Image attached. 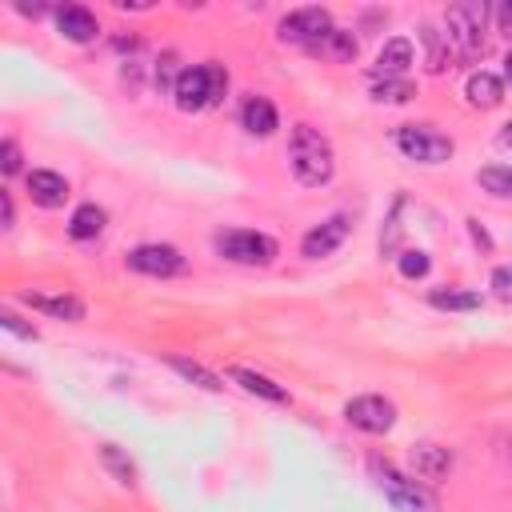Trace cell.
Here are the masks:
<instances>
[{
    "mask_svg": "<svg viewBox=\"0 0 512 512\" xmlns=\"http://www.w3.org/2000/svg\"><path fill=\"white\" fill-rule=\"evenodd\" d=\"M288 164H292V176L304 188H320L336 172V152H332V144H328V136L320 128L296 124L288 132Z\"/></svg>",
    "mask_w": 512,
    "mask_h": 512,
    "instance_id": "1",
    "label": "cell"
},
{
    "mask_svg": "<svg viewBox=\"0 0 512 512\" xmlns=\"http://www.w3.org/2000/svg\"><path fill=\"white\" fill-rule=\"evenodd\" d=\"M228 92V68L208 60V64H192L180 72L172 96H176V108L180 112H204V108H216Z\"/></svg>",
    "mask_w": 512,
    "mask_h": 512,
    "instance_id": "2",
    "label": "cell"
},
{
    "mask_svg": "<svg viewBox=\"0 0 512 512\" xmlns=\"http://www.w3.org/2000/svg\"><path fill=\"white\" fill-rule=\"evenodd\" d=\"M488 4L480 0H464V4H452L444 12V28H448V44L456 48L460 60H476L484 56L488 40H484V20H488Z\"/></svg>",
    "mask_w": 512,
    "mask_h": 512,
    "instance_id": "3",
    "label": "cell"
},
{
    "mask_svg": "<svg viewBox=\"0 0 512 512\" xmlns=\"http://www.w3.org/2000/svg\"><path fill=\"white\" fill-rule=\"evenodd\" d=\"M212 248L216 256L232 260V264H272L276 260V240L264 236V232H252V228H228V232H216L212 236Z\"/></svg>",
    "mask_w": 512,
    "mask_h": 512,
    "instance_id": "4",
    "label": "cell"
},
{
    "mask_svg": "<svg viewBox=\"0 0 512 512\" xmlns=\"http://www.w3.org/2000/svg\"><path fill=\"white\" fill-rule=\"evenodd\" d=\"M392 140H396V148H400L408 160H416V164H444V160L456 152V144H452L444 132H436L432 124H400Z\"/></svg>",
    "mask_w": 512,
    "mask_h": 512,
    "instance_id": "5",
    "label": "cell"
},
{
    "mask_svg": "<svg viewBox=\"0 0 512 512\" xmlns=\"http://www.w3.org/2000/svg\"><path fill=\"white\" fill-rule=\"evenodd\" d=\"M336 24H332V16H328V8H292L288 16H280V24H276V36L284 40V44H296V48H304V52H312L328 32H332Z\"/></svg>",
    "mask_w": 512,
    "mask_h": 512,
    "instance_id": "6",
    "label": "cell"
},
{
    "mask_svg": "<svg viewBox=\"0 0 512 512\" xmlns=\"http://www.w3.org/2000/svg\"><path fill=\"white\" fill-rule=\"evenodd\" d=\"M380 492L388 496L392 512H436V496L416 476H400L392 464L380 468Z\"/></svg>",
    "mask_w": 512,
    "mask_h": 512,
    "instance_id": "7",
    "label": "cell"
},
{
    "mask_svg": "<svg viewBox=\"0 0 512 512\" xmlns=\"http://www.w3.org/2000/svg\"><path fill=\"white\" fill-rule=\"evenodd\" d=\"M344 420H348L352 428L368 432V436H384V432H392V424H396V404L384 400V396H352V400L344 404Z\"/></svg>",
    "mask_w": 512,
    "mask_h": 512,
    "instance_id": "8",
    "label": "cell"
},
{
    "mask_svg": "<svg viewBox=\"0 0 512 512\" xmlns=\"http://www.w3.org/2000/svg\"><path fill=\"white\" fill-rule=\"evenodd\" d=\"M124 264L140 276H180V272H188V260L172 244H140V248L128 252Z\"/></svg>",
    "mask_w": 512,
    "mask_h": 512,
    "instance_id": "9",
    "label": "cell"
},
{
    "mask_svg": "<svg viewBox=\"0 0 512 512\" xmlns=\"http://www.w3.org/2000/svg\"><path fill=\"white\" fill-rule=\"evenodd\" d=\"M348 232H352V220H348L344 212H336V216H328V220H320L316 228L304 232L300 252H304L308 260H324V256H332V252L348 240Z\"/></svg>",
    "mask_w": 512,
    "mask_h": 512,
    "instance_id": "10",
    "label": "cell"
},
{
    "mask_svg": "<svg viewBox=\"0 0 512 512\" xmlns=\"http://www.w3.org/2000/svg\"><path fill=\"white\" fill-rule=\"evenodd\" d=\"M52 16H56V32L68 44H92L100 36V24H96V16L84 4H60Z\"/></svg>",
    "mask_w": 512,
    "mask_h": 512,
    "instance_id": "11",
    "label": "cell"
},
{
    "mask_svg": "<svg viewBox=\"0 0 512 512\" xmlns=\"http://www.w3.org/2000/svg\"><path fill=\"white\" fill-rule=\"evenodd\" d=\"M20 304L56 316V320H84V304L72 292H20Z\"/></svg>",
    "mask_w": 512,
    "mask_h": 512,
    "instance_id": "12",
    "label": "cell"
},
{
    "mask_svg": "<svg viewBox=\"0 0 512 512\" xmlns=\"http://www.w3.org/2000/svg\"><path fill=\"white\" fill-rule=\"evenodd\" d=\"M28 196L40 208H60L68 200V180L60 172H52V168H32L28 172Z\"/></svg>",
    "mask_w": 512,
    "mask_h": 512,
    "instance_id": "13",
    "label": "cell"
},
{
    "mask_svg": "<svg viewBox=\"0 0 512 512\" xmlns=\"http://www.w3.org/2000/svg\"><path fill=\"white\" fill-rule=\"evenodd\" d=\"M408 64H412V44H408L404 36H392V40H384V48L376 52L372 76H376V80H400V76L408 72Z\"/></svg>",
    "mask_w": 512,
    "mask_h": 512,
    "instance_id": "14",
    "label": "cell"
},
{
    "mask_svg": "<svg viewBox=\"0 0 512 512\" xmlns=\"http://www.w3.org/2000/svg\"><path fill=\"white\" fill-rule=\"evenodd\" d=\"M240 124H244V132H252V136H272V132L280 128L276 104H272L268 96H248V100L240 104Z\"/></svg>",
    "mask_w": 512,
    "mask_h": 512,
    "instance_id": "15",
    "label": "cell"
},
{
    "mask_svg": "<svg viewBox=\"0 0 512 512\" xmlns=\"http://www.w3.org/2000/svg\"><path fill=\"white\" fill-rule=\"evenodd\" d=\"M412 472H416V480H440L452 472V452L440 444H416L412 448Z\"/></svg>",
    "mask_w": 512,
    "mask_h": 512,
    "instance_id": "16",
    "label": "cell"
},
{
    "mask_svg": "<svg viewBox=\"0 0 512 512\" xmlns=\"http://www.w3.org/2000/svg\"><path fill=\"white\" fill-rule=\"evenodd\" d=\"M420 44H424V68H428L432 76H440V72L452 68V64H448V60H452V52H448V48H452V44H448V32H440L436 24H424V28H420Z\"/></svg>",
    "mask_w": 512,
    "mask_h": 512,
    "instance_id": "17",
    "label": "cell"
},
{
    "mask_svg": "<svg viewBox=\"0 0 512 512\" xmlns=\"http://www.w3.org/2000/svg\"><path fill=\"white\" fill-rule=\"evenodd\" d=\"M228 380L232 384H240L244 392H252V396H260V400H272V404H284L288 400V392L276 384V380H268L264 372H252V368H228Z\"/></svg>",
    "mask_w": 512,
    "mask_h": 512,
    "instance_id": "18",
    "label": "cell"
},
{
    "mask_svg": "<svg viewBox=\"0 0 512 512\" xmlns=\"http://www.w3.org/2000/svg\"><path fill=\"white\" fill-rule=\"evenodd\" d=\"M464 96L472 108H496L504 100V80L492 76V72H472L468 84H464Z\"/></svg>",
    "mask_w": 512,
    "mask_h": 512,
    "instance_id": "19",
    "label": "cell"
},
{
    "mask_svg": "<svg viewBox=\"0 0 512 512\" xmlns=\"http://www.w3.org/2000/svg\"><path fill=\"white\" fill-rule=\"evenodd\" d=\"M104 224H108V212L100 204H80L68 220V236L72 240H96L104 232Z\"/></svg>",
    "mask_w": 512,
    "mask_h": 512,
    "instance_id": "20",
    "label": "cell"
},
{
    "mask_svg": "<svg viewBox=\"0 0 512 512\" xmlns=\"http://www.w3.org/2000/svg\"><path fill=\"white\" fill-rule=\"evenodd\" d=\"M312 56H324V60H332V64H348V60L356 56V36H352L348 28H332V32L312 48Z\"/></svg>",
    "mask_w": 512,
    "mask_h": 512,
    "instance_id": "21",
    "label": "cell"
},
{
    "mask_svg": "<svg viewBox=\"0 0 512 512\" xmlns=\"http://www.w3.org/2000/svg\"><path fill=\"white\" fill-rule=\"evenodd\" d=\"M428 304L432 308H444V312H472L480 308V292H460V288H432L428 292Z\"/></svg>",
    "mask_w": 512,
    "mask_h": 512,
    "instance_id": "22",
    "label": "cell"
},
{
    "mask_svg": "<svg viewBox=\"0 0 512 512\" xmlns=\"http://www.w3.org/2000/svg\"><path fill=\"white\" fill-rule=\"evenodd\" d=\"M168 368H176L184 380H192V384H200V388H208V392H220L224 384H220V376L216 372H208L204 364H196V360H184V356H172L168 360Z\"/></svg>",
    "mask_w": 512,
    "mask_h": 512,
    "instance_id": "23",
    "label": "cell"
},
{
    "mask_svg": "<svg viewBox=\"0 0 512 512\" xmlns=\"http://www.w3.org/2000/svg\"><path fill=\"white\" fill-rule=\"evenodd\" d=\"M412 96H416V88H412L408 76H400V80H376L372 84V100H380V104H404Z\"/></svg>",
    "mask_w": 512,
    "mask_h": 512,
    "instance_id": "24",
    "label": "cell"
},
{
    "mask_svg": "<svg viewBox=\"0 0 512 512\" xmlns=\"http://www.w3.org/2000/svg\"><path fill=\"white\" fill-rule=\"evenodd\" d=\"M100 460H104V468H108L120 484H128V488L136 484V468H132V460H128L116 444H100Z\"/></svg>",
    "mask_w": 512,
    "mask_h": 512,
    "instance_id": "25",
    "label": "cell"
},
{
    "mask_svg": "<svg viewBox=\"0 0 512 512\" xmlns=\"http://www.w3.org/2000/svg\"><path fill=\"white\" fill-rule=\"evenodd\" d=\"M480 188L484 192H492V196H512V168H480Z\"/></svg>",
    "mask_w": 512,
    "mask_h": 512,
    "instance_id": "26",
    "label": "cell"
},
{
    "mask_svg": "<svg viewBox=\"0 0 512 512\" xmlns=\"http://www.w3.org/2000/svg\"><path fill=\"white\" fill-rule=\"evenodd\" d=\"M396 264H400V276H408V280H420V276L432 268L428 252H420V248H408V252H400V256H396Z\"/></svg>",
    "mask_w": 512,
    "mask_h": 512,
    "instance_id": "27",
    "label": "cell"
},
{
    "mask_svg": "<svg viewBox=\"0 0 512 512\" xmlns=\"http://www.w3.org/2000/svg\"><path fill=\"white\" fill-rule=\"evenodd\" d=\"M184 68H176V52H164L160 56V68H156V88H176Z\"/></svg>",
    "mask_w": 512,
    "mask_h": 512,
    "instance_id": "28",
    "label": "cell"
},
{
    "mask_svg": "<svg viewBox=\"0 0 512 512\" xmlns=\"http://www.w3.org/2000/svg\"><path fill=\"white\" fill-rule=\"evenodd\" d=\"M0 172H4V176H16V172H20V148H16L12 136L0 144Z\"/></svg>",
    "mask_w": 512,
    "mask_h": 512,
    "instance_id": "29",
    "label": "cell"
},
{
    "mask_svg": "<svg viewBox=\"0 0 512 512\" xmlns=\"http://www.w3.org/2000/svg\"><path fill=\"white\" fill-rule=\"evenodd\" d=\"M0 328L4 332H12V336H20V340H36V328H28V324H20V316L16 312H0Z\"/></svg>",
    "mask_w": 512,
    "mask_h": 512,
    "instance_id": "30",
    "label": "cell"
},
{
    "mask_svg": "<svg viewBox=\"0 0 512 512\" xmlns=\"http://www.w3.org/2000/svg\"><path fill=\"white\" fill-rule=\"evenodd\" d=\"M492 288H496V296L512 300V264H500V268L492 272Z\"/></svg>",
    "mask_w": 512,
    "mask_h": 512,
    "instance_id": "31",
    "label": "cell"
},
{
    "mask_svg": "<svg viewBox=\"0 0 512 512\" xmlns=\"http://www.w3.org/2000/svg\"><path fill=\"white\" fill-rule=\"evenodd\" d=\"M492 16H496V28L512 36V0H504V4H496V8H492Z\"/></svg>",
    "mask_w": 512,
    "mask_h": 512,
    "instance_id": "32",
    "label": "cell"
},
{
    "mask_svg": "<svg viewBox=\"0 0 512 512\" xmlns=\"http://www.w3.org/2000/svg\"><path fill=\"white\" fill-rule=\"evenodd\" d=\"M0 216H4V228H12L16 208H12V196H8V192H0Z\"/></svg>",
    "mask_w": 512,
    "mask_h": 512,
    "instance_id": "33",
    "label": "cell"
},
{
    "mask_svg": "<svg viewBox=\"0 0 512 512\" xmlns=\"http://www.w3.org/2000/svg\"><path fill=\"white\" fill-rule=\"evenodd\" d=\"M496 140H500V144H504V148H512V120H508V124H504V128H500V132H496Z\"/></svg>",
    "mask_w": 512,
    "mask_h": 512,
    "instance_id": "34",
    "label": "cell"
},
{
    "mask_svg": "<svg viewBox=\"0 0 512 512\" xmlns=\"http://www.w3.org/2000/svg\"><path fill=\"white\" fill-rule=\"evenodd\" d=\"M504 80H508V84H512V52H508V56H504Z\"/></svg>",
    "mask_w": 512,
    "mask_h": 512,
    "instance_id": "35",
    "label": "cell"
}]
</instances>
